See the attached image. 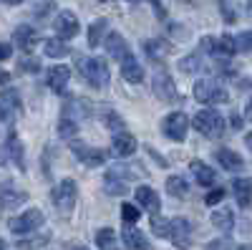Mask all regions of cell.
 <instances>
[{
	"label": "cell",
	"instance_id": "cell-59",
	"mask_svg": "<svg viewBox=\"0 0 252 250\" xmlns=\"http://www.w3.org/2000/svg\"><path fill=\"white\" fill-rule=\"evenodd\" d=\"M109 250H116V248H109Z\"/></svg>",
	"mask_w": 252,
	"mask_h": 250
},
{
	"label": "cell",
	"instance_id": "cell-37",
	"mask_svg": "<svg viewBox=\"0 0 252 250\" xmlns=\"http://www.w3.org/2000/svg\"><path fill=\"white\" fill-rule=\"evenodd\" d=\"M20 71H28V73H38L40 71V61L38 58H33V56H23L20 58Z\"/></svg>",
	"mask_w": 252,
	"mask_h": 250
},
{
	"label": "cell",
	"instance_id": "cell-5",
	"mask_svg": "<svg viewBox=\"0 0 252 250\" xmlns=\"http://www.w3.org/2000/svg\"><path fill=\"white\" fill-rule=\"evenodd\" d=\"M43 222H46V215L40 213L38 207H31V210L20 213L18 217H10L8 227H10V233H15V235H28V233L38 230Z\"/></svg>",
	"mask_w": 252,
	"mask_h": 250
},
{
	"label": "cell",
	"instance_id": "cell-14",
	"mask_svg": "<svg viewBox=\"0 0 252 250\" xmlns=\"http://www.w3.org/2000/svg\"><path fill=\"white\" fill-rule=\"evenodd\" d=\"M136 137L134 134H129V132H119V134H114V139H111V154L114 157H121V159H126V157H131L134 152H136Z\"/></svg>",
	"mask_w": 252,
	"mask_h": 250
},
{
	"label": "cell",
	"instance_id": "cell-7",
	"mask_svg": "<svg viewBox=\"0 0 252 250\" xmlns=\"http://www.w3.org/2000/svg\"><path fill=\"white\" fill-rule=\"evenodd\" d=\"M187 129H189V119H187V114H182V111L166 114L164 121H161V132H164V137H166V139H172V142H184Z\"/></svg>",
	"mask_w": 252,
	"mask_h": 250
},
{
	"label": "cell",
	"instance_id": "cell-19",
	"mask_svg": "<svg viewBox=\"0 0 252 250\" xmlns=\"http://www.w3.org/2000/svg\"><path fill=\"white\" fill-rule=\"evenodd\" d=\"M232 192H235L237 205L242 207V210H247V207L252 205V179H247V177H237V179L232 182Z\"/></svg>",
	"mask_w": 252,
	"mask_h": 250
},
{
	"label": "cell",
	"instance_id": "cell-43",
	"mask_svg": "<svg viewBox=\"0 0 252 250\" xmlns=\"http://www.w3.org/2000/svg\"><path fill=\"white\" fill-rule=\"evenodd\" d=\"M207 250H232V240L224 235V238H220V240H215V243H209Z\"/></svg>",
	"mask_w": 252,
	"mask_h": 250
},
{
	"label": "cell",
	"instance_id": "cell-30",
	"mask_svg": "<svg viewBox=\"0 0 252 250\" xmlns=\"http://www.w3.org/2000/svg\"><path fill=\"white\" fill-rule=\"evenodd\" d=\"M58 134H61L63 139H73V137L78 134V121H76L73 116H68V114H63L61 121H58Z\"/></svg>",
	"mask_w": 252,
	"mask_h": 250
},
{
	"label": "cell",
	"instance_id": "cell-27",
	"mask_svg": "<svg viewBox=\"0 0 252 250\" xmlns=\"http://www.w3.org/2000/svg\"><path fill=\"white\" fill-rule=\"evenodd\" d=\"M166 195H172V197H187L189 195V184L182 175H172V177H166Z\"/></svg>",
	"mask_w": 252,
	"mask_h": 250
},
{
	"label": "cell",
	"instance_id": "cell-54",
	"mask_svg": "<svg viewBox=\"0 0 252 250\" xmlns=\"http://www.w3.org/2000/svg\"><path fill=\"white\" fill-rule=\"evenodd\" d=\"M237 250H252V245H240Z\"/></svg>",
	"mask_w": 252,
	"mask_h": 250
},
{
	"label": "cell",
	"instance_id": "cell-50",
	"mask_svg": "<svg viewBox=\"0 0 252 250\" xmlns=\"http://www.w3.org/2000/svg\"><path fill=\"white\" fill-rule=\"evenodd\" d=\"M8 119V109L3 107V104H0V121H5Z\"/></svg>",
	"mask_w": 252,
	"mask_h": 250
},
{
	"label": "cell",
	"instance_id": "cell-45",
	"mask_svg": "<svg viewBox=\"0 0 252 250\" xmlns=\"http://www.w3.org/2000/svg\"><path fill=\"white\" fill-rule=\"evenodd\" d=\"M13 56V48L8 43H0V61H8Z\"/></svg>",
	"mask_w": 252,
	"mask_h": 250
},
{
	"label": "cell",
	"instance_id": "cell-36",
	"mask_svg": "<svg viewBox=\"0 0 252 250\" xmlns=\"http://www.w3.org/2000/svg\"><path fill=\"white\" fill-rule=\"evenodd\" d=\"M48 240H51V235H38V238H31V240H18V248L20 250H38V248H43Z\"/></svg>",
	"mask_w": 252,
	"mask_h": 250
},
{
	"label": "cell",
	"instance_id": "cell-29",
	"mask_svg": "<svg viewBox=\"0 0 252 250\" xmlns=\"http://www.w3.org/2000/svg\"><path fill=\"white\" fill-rule=\"evenodd\" d=\"M28 200L26 192H13V190H5L0 192V210H15V207H20Z\"/></svg>",
	"mask_w": 252,
	"mask_h": 250
},
{
	"label": "cell",
	"instance_id": "cell-22",
	"mask_svg": "<svg viewBox=\"0 0 252 250\" xmlns=\"http://www.w3.org/2000/svg\"><path fill=\"white\" fill-rule=\"evenodd\" d=\"M8 157L15 162V167L18 170H26V147H23V142H20L13 132H10V137H8Z\"/></svg>",
	"mask_w": 252,
	"mask_h": 250
},
{
	"label": "cell",
	"instance_id": "cell-16",
	"mask_svg": "<svg viewBox=\"0 0 252 250\" xmlns=\"http://www.w3.org/2000/svg\"><path fill=\"white\" fill-rule=\"evenodd\" d=\"M215 157H217V162L224 167L227 172H242V170H245V159H242L235 149L222 147V149H217V152H215Z\"/></svg>",
	"mask_w": 252,
	"mask_h": 250
},
{
	"label": "cell",
	"instance_id": "cell-18",
	"mask_svg": "<svg viewBox=\"0 0 252 250\" xmlns=\"http://www.w3.org/2000/svg\"><path fill=\"white\" fill-rule=\"evenodd\" d=\"M13 40H15V46H18L20 51L31 53V51L35 48V43H38V33H35L31 26H18L15 33H13Z\"/></svg>",
	"mask_w": 252,
	"mask_h": 250
},
{
	"label": "cell",
	"instance_id": "cell-20",
	"mask_svg": "<svg viewBox=\"0 0 252 250\" xmlns=\"http://www.w3.org/2000/svg\"><path fill=\"white\" fill-rule=\"evenodd\" d=\"M189 172L194 175L197 184H202V187H212V184H215V179H217L215 170H212V167H207L202 159H194L192 164H189Z\"/></svg>",
	"mask_w": 252,
	"mask_h": 250
},
{
	"label": "cell",
	"instance_id": "cell-25",
	"mask_svg": "<svg viewBox=\"0 0 252 250\" xmlns=\"http://www.w3.org/2000/svg\"><path fill=\"white\" fill-rule=\"evenodd\" d=\"M106 28H109L106 18H98V20H94V23L89 26V46L91 48H98L101 46V40L106 38Z\"/></svg>",
	"mask_w": 252,
	"mask_h": 250
},
{
	"label": "cell",
	"instance_id": "cell-32",
	"mask_svg": "<svg viewBox=\"0 0 252 250\" xmlns=\"http://www.w3.org/2000/svg\"><path fill=\"white\" fill-rule=\"evenodd\" d=\"M152 233L159 238H172V220L161 215H152Z\"/></svg>",
	"mask_w": 252,
	"mask_h": 250
},
{
	"label": "cell",
	"instance_id": "cell-8",
	"mask_svg": "<svg viewBox=\"0 0 252 250\" xmlns=\"http://www.w3.org/2000/svg\"><path fill=\"white\" fill-rule=\"evenodd\" d=\"M154 94L159 101H166V104H174L179 101V91H177V83L174 78L166 73V71H159L154 76Z\"/></svg>",
	"mask_w": 252,
	"mask_h": 250
},
{
	"label": "cell",
	"instance_id": "cell-49",
	"mask_svg": "<svg viewBox=\"0 0 252 250\" xmlns=\"http://www.w3.org/2000/svg\"><path fill=\"white\" fill-rule=\"evenodd\" d=\"M10 81V73L8 71H0V83H8Z\"/></svg>",
	"mask_w": 252,
	"mask_h": 250
},
{
	"label": "cell",
	"instance_id": "cell-34",
	"mask_svg": "<svg viewBox=\"0 0 252 250\" xmlns=\"http://www.w3.org/2000/svg\"><path fill=\"white\" fill-rule=\"evenodd\" d=\"M114 243H116V233L111 230V227H101V230L96 233V245H98L101 250L114 248Z\"/></svg>",
	"mask_w": 252,
	"mask_h": 250
},
{
	"label": "cell",
	"instance_id": "cell-2",
	"mask_svg": "<svg viewBox=\"0 0 252 250\" xmlns=\"http://www.w3.org/2000/svg\"><path fill=\"white\" fill-rule=\"evenodd\" d=\"M194 99L199 104H207V107H212V104H227L229 94L227 89L217 78H199L194 83Z\"/></svg>",
	"mask_w": 252,
	"mask_h": 250
},
{
	"label": "cell",
	"instance_id": "cell-6",
	"mask_svg": "<svg viewBox=\"0 0 252 250\" xmlns=\"http://www.w3.org/2000/svg\"><path fill=\"white\" fill-rule=\"evenodd\" d=\"M199 48L204 53H212L217 58H232L237 53V38L232 36H220V38H212V36H204Z\"/></svg>",
	"mask_w": 252,
	"mask_h": 250
},
{
	"label": "cell",
	"instance_id": "cell-39",
	"mask_svg": "<svg viewBox=\"0 0 252 250\" xmlns=\"http://www.w3.org/2000/svg\"><path fill=\"white\" fill-rule=\"evenodd\" d=\"M224 190H222V187H215V190H209L207 195H204V205H209V207H212V205H217V202H222L224 200Z\"/></svg>",
	"mask_w": 252,
	"mask_h": 250
},
{
	"label": "cell",
	"instance_id": "cell-44",
	"mask_svg": "<svg viewBox=\"0 0 252 250\" xmlns=\"http://www.w3.org/2000/svg\"><path fill=\"white\" fill-rule=\"evenodd\" d=\"M149 3H152L157 18H159V20H166V10H164V5H161V0H149Z\"/></svg>",
	"mask_w": 252,
	"mask_h": 250
},
{
	"label": "cell",
	"instance_id": "cell-26",
	"mask_svg": "<svg viewBox=\"0 0 252 250\" xmlns=\"http://www.w3.org/2000/svg\"><path fill=\"white\" fill-rule=\"evenodd\" d=\"M141 177V167H111L106 179H119V182H129V179H136Z\"/></svg>",
	"mask_w": 252,
	"mask_h": 250
},
{
	"label": "cell",
	"instance_id": "cell-52",
	"mask_svg": "<svg viewBox=\"0 0 252 250\" xmlns=\"http://www.w3.org/2000/svg\"><path fill=\"white\" fill-rule=\"evenodd\" d=\"M66 250H89V248H83V245H76V243H73V245H68Z\"/></svg>",
	"mask_w": 252,
	"mask_h": 250
},
{
	"label": "cell",
	"instance_id": "cell-21",
	"mask_svg": "<svg viewBox=\"0 0 252 250\" xmlns=\"http://www.w3.org/2000/svg\"><path fill=\"white\" fill-rule=\"evenodd\" d=\"M121 76L129 81V83H141L144 81V69H141V64L131 53L121 61Z\"/></svg>",
	"mask_w": 252,
	"mask_h": 250
},
{
	"label": "cell",
	"instance_id": "cell-31",
	"mask_svg": "<svg viewBox=\"0 0 252 250\" xmlns=\"http://www.w3.org/2000/svg\"><path fill=\"white\" fill-rule=\"evenodd\" d=\"M103 127H106L111 134H119V132H126V121L116 114V111H103Z\"/></svg>",
	"mask_w": 252,
	"mask_h": 250
},
{
	"label": "cell",
	"instance_id": "cell-58",
	"mask_svg": "<svg viewBox=\"0 0 252 250\" xmlns=\"http://www.w3.org/2000/svg\"><path fill=\"white\" fill-rule=\"evenodd\" d=\"M129 3H139V0H129Z\"/></svg>",
	"mask_w": 252,
	"mask_h": 250
},
{
	"label": "cell",
	"instance_id": "cell-3",
	"mask_svg": "<svg viewBox=\"0 0 252 250\" xmlns=\"http://www.w3.org/2000/svg\"><path fill=\"white\" fill-rule=\"evenodd\" d=\"M81 73L94 89H106L109 86V66L103 58H78Z\"/></svg>",
	"mask_w": 252,
	"mask_h": 250
},
{
	"label": "cell",
	"instance_id": "cell-24",
	"mask_svg": "<svg viewBox=\"0 0 252 250\" xmlns=\"http://www.w3.org/2000/svg\"><path fill=\"white\" fill-rule=\"evenodd\" d=\"M212 225L217 227L220 233L229 235V233H232V227H235V213L232 210H215L212 213Z\"/></svg>",
	"mask_w": 252,
	"mask_h": 250
},
{
	"label": "cell",
	"instance_id": "cell-15",
	"mask_svg": "<svg viewBox=\"0 0 252 250\" xmlns=\"http://www.w3.org/2000/svg\"><path fill=\"white\" fill-rule=\"evenodd\" d=\"M121 240H124V245L129 250H152V243L146 240V235L141 230H136L134 225H124Z\"/></svg>",
	"mask_w": 252,
	"mask_h": 250
},
{
	"label": "cell",
	"instance_id": "cell-51",
	"mask_svg": "<svg viewBox=\"0 0 252 250\" xmlns=\"http://www.w3.org/2000/svg\"><path fill=\"white\" fill-rule=\"evenodd\" d=\"M5 154H8V149H0V164H5V159H8Z\"/></svg>",
	"mask_w": 252,
	"mask_h": 250
},
{
	"label": "cell",
	"instance_id": "cell-4",
	"mask_svg": "<svg viewBox=\"0 0 252 250\" xmlns=\"http://www.w3.org/2000/svg\"><path fill=\"white\" fill-rule=\"evenodd\" d=\"M51 200L56 205V210H61L63 215H71L73 207H76V200H78V187L73 179H61L53 192H51Z\"/></svg>",
	"mask_w": 252,
	"mask_h": 250
},
{
	"label": "cell",
	"instance_id": "cell-48",
	"mask_svg": "<svg viewBox=\"0 0 252 250\" xmlns=\"http://www.w3.org/2000/svg\"><path fill=\"white\" fill-rule=\"evenodd\" d=\"M245 144H247V149L252 152V132H247V134H245Z\"/></svg>",
	"mask_w": 252,
	"mask_h": 250
},
{
	"label": "cell",
	"instance_id": "cell-9",
	"mask_svg": "<svg viewBox=\"0 0 252 250\" xmlns=\"http://www.w3.org/2000/svg\"><path fill=\"white\" fill-rule=\"evenodd\" d=\"M71 152L76 154V159L86 167H101L106 162V152L98 149V147H89V144H78V142H71Z\"/></svg>",
	"mask_w": 252,
	"mask_h": 250
},
{
	"label": "cell",
	"instance_id": "cell-33",
	"mask_svg": "<svg viewBox=\"0 0 252 250\" xmlns=\"http://www.w3.org/2000/svg\"><path fill=\"white\" fill-rule=\"evenodd\" d=\"M177 66H179V71H182V73H197V71L202 69V56H199V53H192V56L182 58Z\"/></svg>",
	"mask_w": 252,
	"mask_h": 250
},
{
	"label": "cell",
	"instance_id": "cell-10",
	"mask_svg": "<svg viewBox=\"0 0 252 250\" xmlns=\"http://www.w3.org/2000/svg\"><path fill=\"white\" fill-rule=\"evenodd\" d=\"M53 28H56L58 38H63V40L76 38V36H78V31H81L78 18H76V13H71V10H61V13H58V18H56V23H53Z\"/></svg>",
	"mask_w": 252,
	"mask_h": 250
},
{
	"label": "cell",
	"instance_id": "cell-56",
	"mask_svg": "<svg viewBox=\"0 0 252 250\" xmlns=\"http://www.w3.org/2000/svg\"><path fill=\"white\" fill-rule=\"evenodd\" d=\"M3 248H5V245H3V240H0V250H3Z\"/></svg>",
	"mask_w": 252,
	"mask_h": 250
},
{
	"label": "cell",
	"instance_id": "cell-1",
	"mask_svg": "<svg viewBox=\"0 0 252 250\" xmlns=\"http://www.w3.org/2000/svg\"><path fill=\"white\" fill-rule=\"evenodd\" d=\"M192 127H194L199 134L209 137V139H217V137H222V134H224L227 121H224V116H222L220 111H215V109H202V111H197V114H194Z\"/></svg>",
	"mask_w": 252,
	"mask_h": 250
},
{
	"label": "cell",
	"instance_id": "cell-57",
	"mask_svg": "<svg viewBox=\"0 0 252 250\" xmlns=\"http://www.w3.org/2000/svg\"><path fill=\"white\" fill-rule=\"evenodd\" d=\"M98 3H109V0H98Z\"/></svg>",
	"mask_w": 252,
	"mask_h": 250
},
{
	"label": "cell",
	"instance_id": "cell-53",
	"mask_svg": "<svg viewBox=\"0 0 252 250\" xmlns=\"http://www.w3.org/2000/svg\"><path fill=\"white\" fill-rule=\"evenodd\" d=\"M5 5H18V3H23V0H3Z\"/></svg>",
	"mask_w": 252,
	"mask_h": 250
},
{
	"label": "cell",
	"instance_id": "cell-46",
	"mask_svg": "<svg viewBox=\"0 0 252 250\" xmlns=\"http://www.w3.org/2000/svg\"><path fill=\"white\" fill-rule=\"evenodd\" d=\"M146 152H149V154H152V159H157V162H159L161 167H166V159H161V157H159V152H157L154 147H149V149H146Z\"/></svg>",
	"mask_w": 252,
	"mask_h": 250
},
{
	"label": "cell",
	"instance_id": "cell-17",
	"mask_svg": "<svg viewBox=\"0 0 252 250\" xmlns=\"http://www.w3.org/2000/svg\"><path fill=\"white\" fill-rule=\"evenodd\" d=\"M103 46H106V53H109L111 58H116V61H124L126 56L131 53L121 33H109V36H106V40H103Z\"/></svg>",
	"mask_w": 252,
	"mask_h": 250
},
{
	"label": "cell",
	"instance_id": "cell-13",
	"mask_svg": "<svg viewBox=\"0 0 252 250\" xmlns=\"http://www.w3.org/2000/svg\"><path fill=\"white\" fill-rule=\"evenodd\" d=\"M179 250H189L192 248V225L184 217H174L172 220V238H169Z\"/></svg>",
	"mask_w": 252,
	"mask_h": 250
},
{
	"label": "cell",
	"instance_id": "cell-40",
	"mask_svg": "<svg viewBox=\"0 0 252 250\" xmlns=\"http://www.w3.org/2000/svg\"><path fill=\"white\" fill-rule=\"evenodd\" d=\"M106 192L119 197V195H126V182H119V179H106Z\"/></svg>",
	"mask_w": 252,
	"mask_h": 250
},
{
	"label": "cell",
	"instance_id": "cell-11",
	"mask_svg": "<svg viewBox=\"0 0 252 250\" xmlns=\"http://www.w3.org/2000/svg\"><path fill=\"white\" fill-rule=\"evenodd\" d=\"M134 197H136V205L144 207V210L149 213V215H159V210H161V200H159V195H157L154 187H146V184L136 187Z\"/></svg>",
	"mask_w": 252,
	"mask_h": 250
},
{
	"label": "cell",
	"instance_id": "cell-23",
	"mask_svg": "<svg viewBox=\"0 0 252 250\" xmlns=\"http://www.w3.org/2000/svg\"><path fill=\"white\" fill-rule=\"evenodd\" d=\"M141 48H144L146 58H152V61H161V58H166V53H169V46H166V40H161V38L144 40Z\"/></svg>",
	"mask_w": 252,
	"mask_h": 250
},
{
	"label": "cell",
	"instance_id": "cell-47",
	"mask_svg": "<svg viewBox=\"0 0 252 250\" xmlns=\"http://www.w3.org/2000/svg\"><path fill=\"white\" fill-rule=\"evenodd\" d=\"M245 119H250V121H252V99L245 104Z\"/></svg>",
	"mask_w": 252,
	"mask_h": 250
},
{
	"label": "cell",
	"instance_id": "cell-55",
	"mask_svg": "<svg viewBox=\"0 0 252 250\" xmlns=\"http://www.w3.org/2000/svg\"><path fill=\"white\" fill-rule=\"evenodd\" d=\"M247 8H250V13H252V0H247Z\"/></svg>",
	"mask_w": 252,
	"mask_h": 250
},
{
	"label": "cell",
	"instance_id": "cell-38",
	"mask_svg": "<svg viewBox=\"0 0 252 250\" xmlns=\"http://www.w3.org/2000/svg\"><path fill=\"white\" fill-rule=\"evenodd\" d=\"M0 99H3V104H5V107L20 109V96H18V91H13V89H5L3 94H0Z\"/></svg>",
	"mask_w": 252,
	"mask_h": 250
},
{
	"label": "cell",
	"instance_id": "cell-28",
	"mask_svg": "<svg viewBox=\"0 0 252 250\" xmlns=\"http://www.w3.org/2000/svg\"><path fill=\"white\" fill-rule=\"evenodd\" d=\"M43 51L51 58H66L71 53V48L66 46V40H63V38H48L46 43H43Z\"/></svg>",
	"mask_w": 252,
	"mask_h": 250
},
{
	"label": "cell",
	"instance_id": "cell-42",
	"mask_svg": "<svg viewBox=\"0 0 252 250\" xmlns=\"http://www.w3.org/2000/svg\"><path fill=\"white\" fill-rule=\"evenodd\" d=\"M237 48H242V51L252 53V31H245V33H240V36H237Z\"/></svg>",
	"mask_w": 252,
	"mask_h": 250
},
{
	"label": "cell",
	"instance_id": "cell-35",
	"mask_svg": "<svg viewBox=\"0 0 252 250\" xmlns=\"http://www.w3.org/2000/svg\"><path fill=\"white\" fill-rule=\"evenodd\" d=\"M139 217H141V213H139L136 205H131V202L121 205V220H124V225H136Z\"/></svg>",
	"mask_w": 252,
	"mask_h": 250
},
{
	"label": "cell",
	"instance_id": "cell-41",
	"mask_svg": "<svg viewBox=\"0 0 252 250\" xmlns=\"http://www.w3.org/2000/svg\"><path fill=\"white\" fill-rule=\"evenodd\" d=\"M220 10H222V18L227 20V23H235L237 20V13H235V8L227 3V0H220Z\"/></svg>",
	"mask_w": 252,
	"mask_h": 250
},
{
	"label": "cell",
	"instance_id": "cell-12",
	"mask_svg": "<svg viewBox=\"0 0 252 250\" xmlns=\"http://www.w3.org/2000/svg\"><path fill=\"white\" fill-rule=\"evenodd\" d=\"M71 81V69L68 66H51L46 71V83L53 94H66V86Z\"/></svg>",
	"mask_w": 252,
	"mask_h": 250
}]
</instances>
